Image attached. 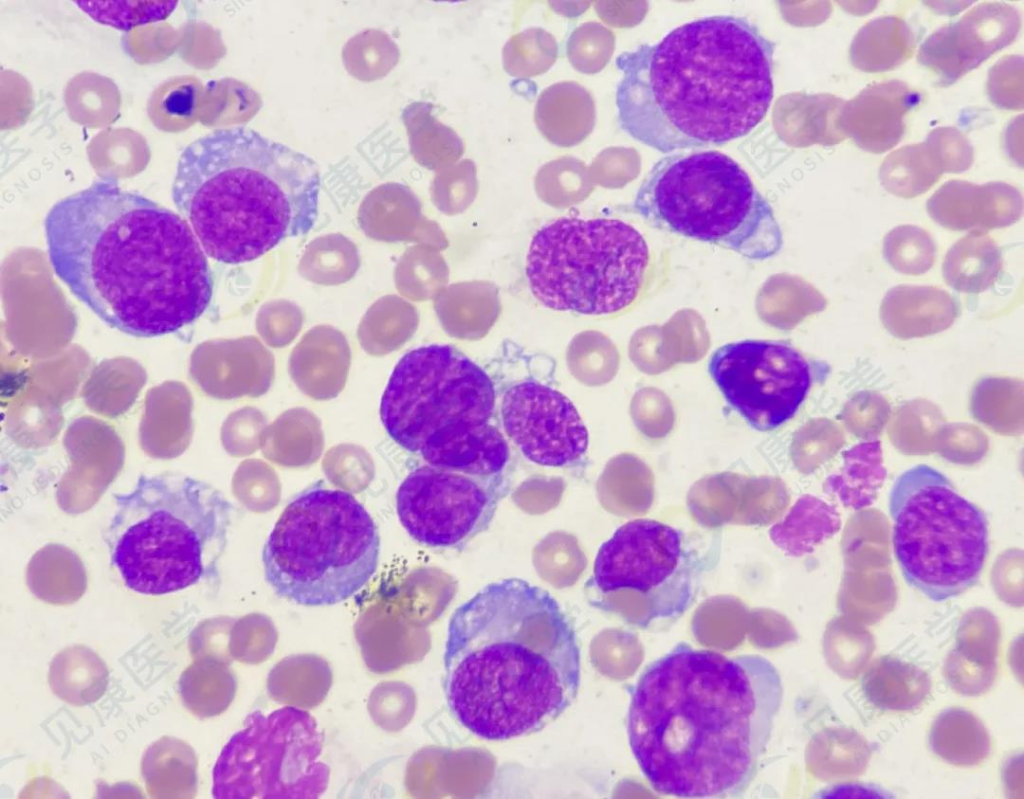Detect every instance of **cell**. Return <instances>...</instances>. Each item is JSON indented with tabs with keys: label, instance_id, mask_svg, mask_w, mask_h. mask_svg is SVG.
I'll return each mask as SVG.
<instances>
[{
	"label": "cell",
	"instance_id": "cell-1",
	"mask_svg": "<svg viewBox=\"0 0 1024 799\" xmlns=\"http://www.w3.org/2000/svg\"><path fill=\"white\" fill-rule=\"evenodd\" d=\"M783 697L780 674L764 656L680 642L631 690V752L657 793L738 798L757 774Z\"/></svg>",
	"mask_w": 1024,
	"mask_h": 799
},
{
	"label": "cell",
	"instance_id": "cell-22",
	"mask_svg": "<svg viewBox=\"0 0 1024 799\" xmlns=\"http://www.w3.org/2000/svg\"><path fill=\"white\" fill-rule=\"evenodd\" d=\"M595 120L592 95L574 81L547 87L538 97L534 111L539 132L558 147L580 144L592 132Z\"/></svg>",
	"mask_w": 1024,
	"mask_h": 799
},
{
	"label": "cell",
	"instance_id": "cell-8",
	"mask_svg": "<svg viewBox=\"0 0 1024 799\" xmlns=\"http://www.w3.org/2000/svg\"><path fill=\"white\" fill-rule=\"evenodd\" d=\"M633 210L652 226L754 261L783 247L781 227L748 173L716 150L670 153L643 179Z\"/></svg>",
	"mask_w": 1024,
	"mask_h": 799
},
{
	"label": "cell",
	"instance_id": "cell-5",
	"mask_svg": "<svg viewBox=\"0 0 1024 799\" xmlns=\"http://www.w3.org/2000/svg\"><path fill=\"white\" fill-rule=\"evenodd\" d=\"M319 193L312 158L242 127L217 129L187 145L171 187L205 254L225 264L255 260L308 233Z\"/></svg>",
	"mask_w": 1024,
	"mask_h": 799
},
{
	"label": "cell",
	"instance_id": "cell-25",
	"mask_svg": "<svg viewBox=\"0 0 1024 799\" xmlns=\"http://www.w3.org/2000/svg\"><path fill=\"white\" fill-rule=\"evenodd\" d=\"M1002 266V251L996 241L985 231L974 230L950 247L942 274L954 290L980 293L996 282Z\"/></svg>",
	"mask_w": 1024,
	"mask_h": 799
},
{
	"label": "cell",
	"instance_id": "cell-2",
	"mask_svg": "<svg viewBox=\"0 0 1024 799\" xmlns=\"http://www.w3.org/2000/svg\"><path fill=\"white\" fill-rule=\"evenodd\" d=\"M44 229L55 274L121 332H176L211 301L209 264L187 221L112 177L56 202Z\"/></svg>",
	"mask_w": 1024,
	"mask_h": 799
},
{
	"label": "cell",
	"instance_id": "cell-18",
	"mask_svg": "<svg viewBox=\"0 0 1024 799\" xmlns=\"http://www.w3.org/2000/svg\"><path fill=\"white\" fill-rule=\"evenodd\" d=\"M926 208L929 216L946 229L985 231L1017 222L1023 198L1016 187L1002 181L974 184L956 179L940 186Z\"/></svg>",
	"mask_w": 1024,
	"mask_h": 799
},
{
	"label": "cell",
	"instance_id": "cell-14",
	"mask_svg": "<svg viewBox=\"0 0 1024 799\" xmlns=\"http://www.w3.org/2000/svg\"><path fill=\"white\" fill-rule=\"evenodd\" d=\"M708 372L728 405L752 428L774 430L805 401L815 368L786 341L744 339L717 348Z\"/></svg>",
	"mask_w": 1024,
	"mask_h": 799
},
{
	"label": "cell",
	"instance_id": "cell-16",
	"mask_svg": "<svg viewBox=\"0 0 1024 799\" xmlns=\"http://www.w3.org/2000/svg\"><path fill=\"white\" fill-rule=\"evenodd\" d=\"M506 435L529 461L567 467L585 455L588 431L573 403L558 390L534 380L510 387L501 403Z\"/></svg>",
	"mask_w": 1024,
	"mask_h": 799
},
{
	"label": "cell",
	"instance_id": "cell-26",
	"mask_svg": "<svg viewBox=\"0 0 1024 799\" xmlns=\"http://www.w3.org/2000/svg\"><path fill=\"white\" fill-rule=\"evenodd\" d=\"M108 669L101 657L83 644H74L55 655L48 674L53 693L61 700L85 706L98 701L108 685Z\"/></svg>",
	"mask_w": 1024,
	"mask_h": 799
},
{
	"label": "cell",
	"instance_id": "cell-17",
	"mask_svg": "<svg viewBox=\"0 0 1024 799\" xmlns=\"http://www.w3.org/2000/svg\"><path fill=\"white\" fill-rule=\"evenodd\" d=\"M1020 27V13L1014 6L980 3L931 33L920 45L917 59L940 84L949 85L1013 43Z\"/></svg>",
	"mask_w": 1024,
	"mask_h": 799
},
{
	"label": "cell",
	"instance_id": "cell-29",
	"mask_svg": "<svg viewBox=\"0 0 1024 799\" xmlns=\"http://www.w3.org/2000/svg\"><path fill=\"white\" fill-rule=\"evenodd\" d=\"M237 680L229 665L197 658L181 674L179 692L185 707L200 718L223 713L233 701Z\"/></svg>",
	"mask_w": 1024,
	"mask_h": 799
},
{
	"label": "cell",
	"instance_id": "cell-20",
	"mask_svg": "<svg viewBox=\"0 0 1024 799\" xmlns=\"http://www.w3.org/2000/svg\"><path fill=\"white\" fill-rule=\"evenodd\" d=\"M419 455L426 464L478 477L503 476L510 448L490 423L458 424L432 436Z\"/></svg>",
	"mask_w": 1024,
	"mask_h": 799
},
{
	"label": "cell",
	"instance_id": "cell-15",
	"mask_svg": "<svg viewBox=\"0 0 1024 799\" xmlns=\"http://www.w3.org/2000/svg\"><path fill=\"white\" fill-rule=\"evenodd\" d=\"M504 486V475L478 477L426 464L412 470L398 487L397 515L418 543L454 548L489 524Z\"/></svg>",
	"mask_w": 1024,
	"mask_h": 799
},
{
	"label": "cell",
	"instance_id": "cell-40",
	"mask_svg": "<svg viewBox=\"0 0 1024 799\" xmlns=\"http://www.w3.org/2000/svg\"><path fill=\"white\" fill-rule=\"evenodd\" d=\"M927 138L935 145L946 167V173L968 170L974 161L973 147L968 138L954 127L935 128Z\"/></svg>",
	"mask_w": 1024,
	"mask_h": 799
},
{
	"label": "cell",
	"instance_id": "cell-3",
	"mask_svg": "<svg viewBox=\"0 0 1024 799\" xmlns=\"http://www.w3.org/2000/svg\"><path fill=\"white\" fill-rule=\"evenodd\" d=\"M443 687L453 717L478 738L537 732L575 700L581 681L574 628L545 589L490 583L448 622Z\"/></svg>",
	"mask_w": 1024,
	"mask_h": 799
},
{
	"label": "cell",
	"instance_id": "cell-36",
	"mask_svg": "<svg viewBox=\"0 0 1024 799\" xmlns=\"http://www.w3.org/2000/svg\"><path fill=\"white\" fill-rule=\"evenodd\" d=\"M609 48L607 31L597 23L588 22L571 32L566 44V54L574 69L592 74L605 65Z\"/></svg>",
	"mask_w": 1024,
	"mask_h": 799
},
{
	"label": "cell",
	"instance_id": "cell-7",
	"mask_svg": "<svg viewBox=\"0 0 1024 799\" xmlns=\"http://www.w3.org/2000/svg\"><path fill=\"white\" fill-rule=\"evenodd\" d=\"M378 528L349 492L318 481L298 492L269 534L262 563L281 598L309 607L345 601L375 574Z\"/></svg>",
	"mask_w": 1024,
	"mask_h": 799
},
{
	"label": "cell",
	"instance_id": "cell-23",
	"mask_svg": "<svg viewBox=\"0 0 1024 799\" xmlns=\"http://www.w3.org/2000/svg\"><path fill=\"white\" fill-rule=\"evenodd\" d=\"M141 773L154 799H191L197 792V758L183 740L163 736L145 751Z\"/></svg>",
	"mask_w": 1024,
	"mask_h": 799
},
{
	"label": "cell",
	"instance_id": "cell-32",
	"mask_svg": "<svg viewBox=\"0 0 1024 799\" xmlns=\"http://www.w3.org/2000/svg\"><path fill=\"white\" fill-rule=\"evenodd\" d=\"M936 246L924 229L915 225H900L890 230L883 239V257L897 272L922 275L934 264Z\"/></svg>",
	"mask_w": 1024,
	"mask_h": 799
},
{
	"label": "cell",
	"instance_id": "cell-30",
	"mask_svg": "<svg viewBox=\"0 0 1024 799\" xmlns=\"http://www.w3.org/2000/svg\"><path fill=\"white\" fill-rule=\"evenodd\" d=\"M558 56L555 37L531 27L509 38L502 50L504 70L513 77L530 78L547 72Z\"/></svg>",
	"mask_w": 1024,
	"mask_h": 799
},
{
	"label": "cell",
	"instance_id": "cell-28",
	"mask_svg": "<svg viewBox=\"0 0 1024 799\" xmlns=\"http://www.w3.org/2000/svg\"><path fill=\"white\" fill-rule=\"evenodd\" d=\"M946 173L945 164L934 144L926 138L890 153L882 162L878 176L889 193L911 199L924 194Z\"/></svg>",
	"mask_w": 1024,
	"mask_h": 799
},
{
	"label": "cell",
	"instance_id": "cell-37",
	"mask_svg": "<svg viewBox=\"0 0 1024 799\" xmlns=\"http://www.w3.org/2000/svg\"><path fill=\"white\" fill-rule=\"evenodd\" d=\"M987 95L992 104L1005 110H1022L1023 57L1008 55L998 60L989 70Z\"/></svg>",
	"mask_w": 1024,
	"mask_h": 799
},
{
	"label": "cell",
	"instance_id": "cell-12",
	"mask_svg": "<svg viewBox=\"0 0 1024 799\" xmlns=\"http://www.w3.org/2000/svg\"><path fill=\"white\" fill-rule=\"evenodd\" d=\"M322 732L307 711L285 706L249 714L222 749L213 770L217 799H315L330 768L320 760Z\"/></svg>",
	"mask_w": 1024,
	"mask_h": 799
},
{
	"label": "cell",
	"instance_id": "cell-27",
	"mask_svg": "<svg viewBox=\"0 0 1024 799\" xmlns=\"http://www.w3.org/2000/svg\"><path fill=\"white\" fill-rule=\"evenodd\" d=\"M331 684L330 666L323 658L312 654L282 659L267 678V690L273 700L301 709L318 706Z\"/></svg>",
	"mask_w": 1024,
	"mask_h": 799
},
{
	"label": "cell",
	"instance_id": "cell-13",
	"mask_svg": "<svg viewBox=\"0 0 1024 799\" xmlns=\"http://www.w3.org/2000/svg\"><path fill=\"white\" fill-rule=\"evenodd\" d=\"M495 388L489 375L451 345L407 352L395 365L380 402V418L403 449L419 454L449 427L490 421Z\"/></svg>",
	"mask_w": 1024,
	"mask_h": 799
},
{
	"label": "cell",
	"instance_id": "cell-35",
	"mask_svg": "<svg viewBox=\"0 0 1024 799\" xmlns=\"http://www.w3.org/2000/svg\"><path fill=\"white\" fill-rule=\"evenodd\" d=\"M478 192L477 168L470 159H464L439 169L432 185V197L445 213L463 211Z\"/></svg>",
	"mask_w": 1024,
	"mask_h": 799
},
{
	"label": "cell",
	"instance_id": "cell-19",
	"mask_svg": "<svg viewBox=\"0 0 1024 799\" xmlns=\"http://www.w3.org/2000/svg\"><path fill=\"white\" fill-rule=\"evenodd\" d=\"M920 101L917 91L899 80L874 83L845 101L839 125L861 149L880 154L901 140L905 116Z\"/></svg>",
	"mask_w": 1024,
	"mask_h": 799
},
{
	"label": "cell",
	"instance_id": "cell-4",
	"mask_svg": "<svg viewBox=\"0 0 1024 799\" xmlns=\"http://www.w3.org/2000/svg\"><path fill=\"white\" fill-rule=\"evenodd\" d=\"M775 43L747 18L704 16L616 58L620 128L661 153L748 135L774 96Z\"/></svg>",
	"mask_w": 1024,
	"mask_h": 799
},
{
	"label": "cell",
	"instance_id": "cell-10",
	"mask_svg": "<svg viewBox=\"0 0 1024 799\" xmlns=\"http://www.w3.org/2000/svg\"><path fill=\"white\" fill-rule=\"evenodd\" d=\"M895 558L906 582L935 602L957 597L980 579L989 552L984 512L938 469L917 464L889 493Z\"/></svg>",
	"mask_w": 1024,
	"mask_h": 799
},
{
	"label": "cell",
	"instance_id": "cell-39",
	"mask_svg": "<svg viewBox=\"0 0 1024 799\" xmlns=\"http://www.w3.org/2000/svg\"><path fill=\"white\" fill-rule=\"evenodd\" d=\"M235 621L229 617H218L200 623L189 638L194 659L207 658L230 665L233 661L229 649L230 634Z\"/></svg>",
	"mask_w": 1024,
	"mask_h": 799
},
{
	"label": "cell",
	"instance_id": "cell-34",
	"mask_svg": "<svg viewBox=\"0 0 1024 799\" xmlns=\"http://www.w3.org/2000/svg\"><path fill=\"white\" fill-rule=\"evenodd\" d=\"M278 633L269 617L259 613L235 621L230 634L229 649L233 659L246 664H259L270 657Z\"/></svg>",
	"mask_w": 1024,
	"mask_h": 799
},
{
	"label": "cell",
	"instance_id": "cell-21",
	"mask_svg": "<svg viewBox=\"0 0 1024 799\" xmlns=\"http://www.w3.org/2000/svg\"><path fill=\"white\" fill-rule=\"evenodd\" d=\"M958 313L953 297L935 286L892 287L880 305L883 326L901 340L922 338L949 328Z\"/></svg>",
	"mask_w": 1024,
	"mask_h": 799
},
{
	"label": "cell",
	"instance_id": "cell-9",
	"mask_svg": "<svg viewBox=\"0 0 1024 799\" xmlns=\"http://www.w3.org/2000/svg\"><path fill=\"white\" fill-rule=\"evenodd\" d=\"M654 273L652 251L630 224L564 217L542 226L526 258V277L545 307L606 316L635 306Z\"/></svg>",
	"mask_w": 1024,
	"mask_h": 799
},
{
	"label": "cell",
	"instance_id": "cell-6",
	"mask_svg": "<svg viewBox=\"0 0 1024 799\" xmlns=\"http://www.w3.org/2000/svg\"><path fill=\"white\" fill-rule=\"evenodd\" d=\"M114 501L104 540L111 564L137 593L192 586L225 551L234 508L205 481L172 471L141 475Z\"/></svg>",
	"mask_w": 1024,
	"mask_h": 799
},
{
	"label": "cell",
	"instance_id": "cell-24",
	"mask_svg": "<svg viewBox=\"0 0 1024 799\" xmlns=\"http://www.w3.org/2000/svg\"><path fill=\"white\" fill-rule=\"evenodd\" d=\"M915 49L910 26L896 16L868 21L854 36L849 56L852 65L866 73L893 70L906 62Z\"/></svg>",
	"mask_w": 1024,
	"mask_h": 799
},
{
	"label": "cell",
	"instance_id": "cell-31",
	"mask_svg": "<svg viewBox=\"0 0 1024 799\" xmlns=\"http://www.w3.org/2000/svg\"><path fill=\"white\" fill-rule=\"evenodd\" d=\"M534 186L538 197L555 207L580 202L591 190L586 165L572 156H563L541 166Z\"/></svg>",
	"mask_w": 1024,
	"mask_h": 799
},
{
	"label": "cell",
	"instance_id": "cell-11",
	"mask_svg": "<svg viewBox=\"0 0 1024 799\" xmlns=\"http://www.w3.org/2000/svg\"><path fill=\"white\" fill-rule=\"evenodd\" d=\"M712 565L683 531L639 518L619 527L599 548L592 584L603 595L627 593L625 619L640 628L675 621L694 603Z\"/></svg>",
	"mask_w": 1024,
	"mask_h": 799
},
{
	"label": "cell",
	"instance_id": "cell-38",
	"mask_svg": "<svg viewBox=\"0 0 1024 799\" xmlns=\"http://www.w3.org/2000/svg\"><path fill=\"white\" fill-rule=\"evenodd\" d=\"M424 120L419 150L421 160L430 169L456 163L465 150L463 140L451 127L431 116L429 110L425 112Z\"/></svg>",
	"mask_w": 1024,
	"mask_h": 799
},
{
	"label": "cell",
	"instance_id": "cell-33",
	"mask_svg": "<svg viewBox=\"0 0 1024 799\" xmlns=\"http://www.w3.org/2000/svg\"><path fill=\"white\" fill-rule=\"evenodd\" d=\"M74 4L94 21L127 31L166 19L174 12L178 2L78 1Z\"/></svg>",
	"mask_w": 1024,
	"mask_h": 799
}]
</instances>
